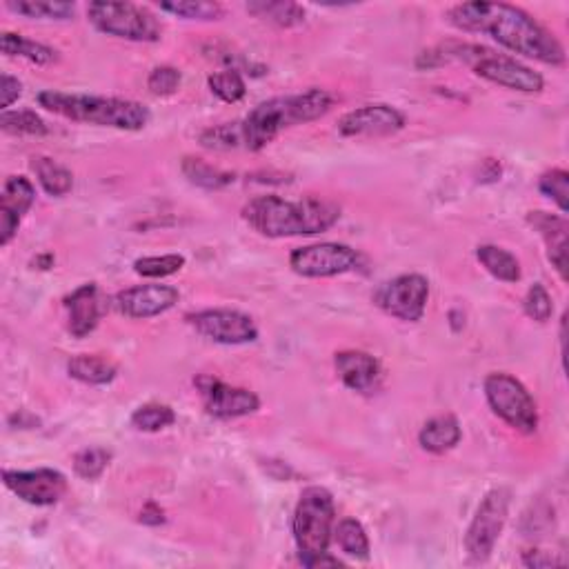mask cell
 I'll list each match as a JSON object with an SVG mask.
<instances>
[{"instance_id":"cell-17","label":"cell","mask_w":569,"mask_h":569,"mask_svg":"<svg viewBox=\"0 0 569 569\" xmlns=\"http://www.w3.org/2000/svg\"><path fill=\"white\" fill-rule=\"evenodd\" d=\"M334 367L345 387L358 394H372L383 378V369L378 358L361 352V349H345L334 356Z\"/></svg>"},{"instance_id":"cell-32","label":"cell","mask_w":569,"mask_h":569,"mask_svg":"<svg viewBox=\"0 0 569 569\" xmlns=\"http://www.w3.org/2000/svg\"><path fill=\"white\" fill-rule=\"evenodd\" d=\"M207 85L212 89V94L221 98L223 103H238L243 101L247 94L245 78L241 76L238 69H223V72H216L207 78Z\"/></svg>"},{"instance_id":"cell-29","label":"cell","mask_w":569,"mask_h":569,"mask_svg":"<svg viewBox=\"0 0 569 569\" xmlns=\"http://www.w3.org/2000/svg\"><path fill=\"white\" fill-rule=\"evenodd\" d=\"M158 7L161 12L187 18V21H218L225 14L221 3H209V0H176V3H161Z\"/></svg>"},{"instance_id":"cell-12","label":"cell","mask_w":569,"mask_h":569,"mask_svg":"<svg viewBox=\"0 0 569 569\" xmlns=\"http://www.w3.org/2000/svg\"><path fill=\"white\" fill-rule=\"evenodd\" d=\"M187 323L201 336L221 345H247L258 338V327L252 316L238 309H203V312L189 314Z\"/></svg>"},{"instance_id":"cell-36","label":"cell","mask_w":569,"mask_h":569,"mask_svg":"<svg viewBox=\"0 0 569 569\" xmlns=\"http://www.w3.org/2000/svg\"><path fill=\"white\" fill-rule=\"evenodd\" d=\"M538 189L547 196L552 198V201L558 205L563 214H567L569 209V174L565 169H549L541 176V181H538Z\"/></svg>"},{"instance_id":"cell-27","label":"cell","mask_w":569,"mask_h":569,"mask_svg":"<svg viewBox=\"0 0 569 569\" xmlns=\"http://www.w3.org/2000/svg\"><path fill=\"white\" fill-rule=\"evenodd\" d=\"M181 169H183V174L189 183L196 185V187H203V189H223V187L234 183L232 174L205 163L203 158L185 156L183 163H181Z\"/></svg>"},{"instance_id":"cell-11","label":"cell","mask_w":569,"mask_h":569,"mask_svg":"<svg viewBox=\"0 0 569 569\" xmlns=\"http://www.w3.org/2000/svg\"><path fill=\"white\" fill-rule=\"evenodd\" d=\"M3 481L9 492L34 507H52L67 492V478L58 469H5Z\"/></svg>"},{"instance_id":"cell-13","label":"cell","mask_w":569,"mask_h":569,"mask_svg":"<svg viewBox=\"0 0 569 569\" xmlns=\"http://www.w3.org/2000/svg\"><path fill=\"white\" fill-rule=\"evenodd\" d=\"M194 385L201 392L205 412L212 418H218V421H232V418L256 414L258 407H261V398L254 392H249L245 387L227 385L216 376H198Z\"/></svg>"},{"instance_id":"cell-5","label":"cell","mask_w":569,"mask_h":569,"mask_svg":"<svg viewBox=\"0 0 569 569\" xmlns=\"http://www.w3.org/2000/svg\"><path fill=\"white\" fill-rule=\"evenodd\" d=\"M336 525V505L329 489L321 485L305 487L294 509V541L301 565L312 569L316 558L329 552Z\"/></svg>"},{"instance_id":"cell-38","label":"cell","mask_w":569,"mask_h":569,"mask_svg":"<svg viewBox=\"0 0 569 569\" xmlns=\"http://www.w3.org/2000/svg\"><path fill=\"white\" fill-rule=\"evenodd\" d=\"M183 83V74L178 72L172 65L154 67L152 74L147 78V89L154 96H172L178 92V87Z\"/></svg>"},{"instance_id":"cell-15","label":"cell","mask_w":569,"mask_h":569,"mask_svg":"<svg viewBox=\"0 0 569 569\" xmlns=\"http://www.w3.org/2000/svg\"><path fill=\"white\" fill-rule=\"evenodd\" d=\"M181 298V292L172 285L161 283H147L123 289L114 298V307L118 314L134 321H145V318H154L169 312Z\"/></svg>"},{"instance_id":"cell-14","label":"cell","mask_w":569,"mask_h":569,"mask_svg":"<svg viewBox=\"0 0 569 569\" xmlns=\"http://www.w3.org/2000/svg\"><path fill=\"white\" fill-rule=\"evenodd\" d=\"M405 127V116L396 107L376 103L347 112L338 121V134L345 138H381L398 134Z\"/></svg>"},{"instance_id":"cell-7","label":"cell","mask_w":569,"mask_h":569,"mask_svg":"<svg viewBox=\"0 0 569 569\" xmlns=\"http://www.w3.org/2000/svg\"><path fill=\"white\" fill-rule=\"evenodd\" d=\"M492 412L516 432L534 434L538 429V407L527 387L512 374L494 372L483 383Z\"/></svg>"},{"instance_id":"cell-1","label":"cell","mask_w":569,"mask_h":569,"mask_svg":"<svg viewBox=\"0 0 569 569\" xmlns=\"http://www.w3.org/2000/svg\"><path fill=\"white\" fill-rule=\"evenodd\" d=\"M447 21L463 32L487 34L512 54L552 67L565 65L561 41L521 7L507 3H461L449 9Z\"/></svg>"},{"instance_id":"cell-10","label":"cell","mask_w":569,"mask_h":569,"mask_svg":"<svg viewBox=\"0 0 569 569\" xmlns=\"http://www.w3.org/2000/svg\"><path fill=\"white\" fill-rule=\"evenodd\" d=\"M429 301V281L421 274H403L383 283L374 292V303L385 314L405 323H418Z\"/></svg>"},{"instance_id":"cell-2","label":"cell","mask_w":569,"mask_h":569,"mask_svg":"<svg viewBox=\"0 0 569 569\" xmlns=\"http://www.w3.org/2000/svg\"><path fill=\"white\" fill-rule=\"evenodd\" d=\"M245 223L267 238L314 236L332 229L341 221V207L316 196L301 201L267 194L256 196L243 207Z\"/></svg>"},{"instance_id":"cell-34","label":"cell","mask_w":569,"mask_h":569,"mask_svg":"<svg viewBox=\"0 0 569 569\" xmlns=\"http://www.w3.org/2000/svg\"><path fill=\"white\" fill-rule=\"evenodd\" d=\"M112 463V452L105 447H85L74 456V472L85 481H98Z\"/></svg>"},{"instance_id":"cell-20","label":"cell","mask_w":569,"mask_h":569,"mask_svg":"<svg viewBox=\"0 0 569 569\" xmlns=\"http://www.w3.org/2000/svg\"><path fill=\"white\" fill-rule=\"evenodd\" d=\"M463 438V429L458 418L454 414L434 416L432 421H427L418 434V443L429 454H445L449 449H454Z\"/></svg>"},{"instance_id":"cell-23","label":"cell","mask_w":569,"mask_h":569,"mask_svg":"<svg viewBox=\"0 0 569 569\" xmlns=\"http://www.w3.org/2000/svg\"><path fill=\"white\" fill-rule=\"evenodd\" d=\"M476 258L478 263H481L487 274H492L496 281H503V283H518L521 281V263H518V258L507 252V249L498 247V245H478L476 247Z\"/></svg>"},{"instance_id":"cell-28","label":"cell","mask_w":569,"mask_h":569,"mask_svg":"<svg viewBox=\"0 0 569 569\" xmlns=\"http://www.w3.org/2000/svg\"><path fill=\"white\" fill-rule=\"evenodd\" d=\"M334 538L338 547H341L347 556L356 558V561H367L369 552H372L365 527L358 523L356 518H343V521L334 527Z\"/></svg>"},{"instance_id":"cell-16","label":"cell","mask_w":569,"mask_h":569,"mask_svg":"<svg viewBox=\"0 0 569 569\" xmlns=\"http://www.w3.org/2000/svg\"><path fill=\"white\" fill-rule=\"evenodd\" d=\"M36 201V189L25 176H9L0 196V245L7 247Z\"/></svg>"},{"instance_id":"cell-35","label":"cell","mask_w":569,"mask_h":569,"mask_svg":"<svg viewBox=\"0 0 569 569\" xmlns=\"http://www.w3.org/2000/svg\"><path fill=\"white\" fill-rule=\"evenodd\" d=\"M183 254H165V256H145L134 263V272L143 278H167L181 272L185 267Z\"/></svg>"},{"instance_id":"cell-41","label":"cell","mask_w":569,"mask_h":569,"mask_svg":"<svg viewBox=\"0 0 569 569\" xmlns=\"http://www.w3.org/2000/svg\"><path fill=\"white\" fill-rule=\"evenodd\" d=\"M141 523L143 525H149V527H158V525H163L165 523V509L154 503V501H149L145 507H143V512H141Z\"/></svg>"},{"instance_id":"cell-33","label":"cell","mask_w":569,"mask_h":569,"mask_svg":"<svg viewBox=\"0 0 569 569\" xmlns=\"http://www.w3.org/2000/svg\"><path fill=\"white\" fill-rule=\"evenodd\" d=\"M201 145L214 152H229V149H241L243 147V129L241 121L223 123L205 129L201 134Z\"/></svg>"},{"instance_id":"cell-39","label":"cell","mask_w":569,"mask_h":569,"mask_svg":"<svg viewBox=\"0 0 569 569\" xmlns=\"http://www.w3.org/2000/svg\"><path fill=\"white\" fill-rule=\"evenodd\" d=\"M0 94H3V101H0V107H3V112H7L9 107H12L18 98L23 94V83L18 81V78L3 74L0 76Z\"/></svg>"},{"instance_id":"cell-4","label":"cell","mask_w":569,"mask_h":569,"mask_svg":"<svg viewBox=\"0 0 569 569\" xmlns=\"http://www.w3.org/2000/svg\"><path fill=\"white\" fill-rule=\"evenodd\" d=\"M38 105L69 121L125 129V132H138L149 123V109L145 105L123 101V98L65 94L47 89L38 94Z\"/></svg>"},{"instance_id":"cell-26","label":"cell","mask_w":569,"mask_h":569,"mask_svg":"<svg viewBox=\"0 0 569 569\" xmlns=\"http://www.w3.org/2000/svg\"><path fill=\"white\" fill-rule=\"evenodd\" d=\"M0 47H3L5 56L25 58V61L36 63V65H52L54 61H58L56 49L47 47L43 43L29 41V38H25L21 34L5 32L3 36H0Z\"/></svg>"},{"instance_id":"cell-21","label":"cell","mask_w":569,"mask_h":569,"mask_svg":"<svg viewBox=\"0 0 569 569\" xmlns=\"http://www.w3.org/2000/svg\"><path fill=\"white\" fill-rule=\"evenodd\" d=\"M67 372L76 381L85 385H109L118 374V367L114 361L98 354H81L74 356L67 363Z\"/></svg>"},{"instance_id":"cell-37","label":"cell","mask_w":569,"mask_h":569,"mask_svg":"<svg viewBox=\"0 0 569 569\" xmlns=\"http://www.w3.org/2000/svg\"><path fill=\"white\" fill-rule=\"evenodd\" d=\"M523 309H525V314L536 323H547L549 318H552L554 303H552V296H549L545 285L534 283L532 287L527 289V294L523 298Z\"/></svg>"},{"instance_id":"cell-3","label":"cell","mask_w":569,"mask_h":569,"mask_svg":"<svg viewBox=\"0 0 569 569\" xmlns=\"http://www.w3.org/2000/svg\"><path fill=\"white\" fill-rule=\"evenodd\" d=\"M334 105V98L325 89L312 87L301 94L276 96L256 105L243 121V149L258 152L267 147L285 129L318 121Z\"/></svg>"},{"instance_id":"cell-31","label":"cell","mask_w":569,"mask_h":569,"mask_svg":"<svg viewBox=\"0 0 569 569\" xmlns=\"http://www.w3.org/2000/svg\"><path fill=\"white\" fill-rule=\"evenodd\" d=\"M176 423V412L165 403H147L141 405L132 414V427L138 432H161V429Z\"/></svg>"},{"instance_id":"cell-25","label":"cell","mask_w":569,"mask_h":569,"mask_svg":"<svg viewBox=\"0 0 569 569\" xmlns=\"http://www.w3.org/2000/svg\"><path fill=\"white\" fill-rule=\"evenodd\" d=\"M247 12L276 27H296L305 23V9L296 3H283V0L278 3L256 0V3H247Z\"/></svg>"},{"instance_id":"cell-40","label":"cell","mask_w":569,"mask_h":569,"mask_svg":"<svg viewBox=\"0 0 569 569\" xmlns=\"http://www.w3.org/2000/svg\"><path fill=\"white\" fill-rule=\"evenodd\" d=\"M523 563L527 567H556V565H563L565 561H561V558H554V554H545L541 552V549H529V552L523 554Z\"/></svg>"},{"instance_id":"cell-9","label":"cell","mask_w":569,"mask_h":569,"mask_svg":"<svg viewBox=\"0 0 569 569\" xmlns=\"http://www.w3.org/2000/svg\"><path fill=\"white\" fill-rule=\"evenodd\" d=\"M361 265V254L343 243H316L298 247L289 256L292 272L303 278H332L354 272Z\"/></svg>"},{"instance_id":"cell-18","label":"cell","mask_w":569,"mask_h":569,"mask_svg":"<svg viewBox=\"0 0 569 569\" xmlns=\"http://www.w3.org/2000/svg\"><path fill=\"white\" fill-rule=\"evenodd\" d=\"M65 309L69 318V332L76 338L92 334L101 321V298H98V285L85 283L65 298Z\"/></svg>"},{"instance_id":"cell-22","label":"cell","mask_w":569,"mask_h":569,"mask_svg":"<svg viewBox=\"0 0 569 569\" xmlns=\"http://www.w3.org/2000/svg\"><path fill=\"white\" fill-rule=\"evenodd\" d=\"M5 7L32 21H69L76 16V5L65 0H7Z\"/></svg>"},{"instance_id":"cell-30","label":"cell","mask_w":569,"mask_h":569,"mask_svg":"<svg viewBox=\"0 0 569 569\" xmlns=\"http://www.w3.org/2000/svg\"><path fill=\"white\" fill-rule=\"evenodd\" d=\"M0 127L5 134L12 136H45L49 129L47 123L32 109H18V112H3L0 116Z\"/></svg>"},{"instance_id":"cell-24","label":"cell","mask_w":569,"mask_h":569,"mask_svg":"<svg viewBox=\"0 0 569 569\" xmlns=\"http://www.w3.org/2000/svg\"><path fill=\"white\" fill-rule=\"evenodd\" d=\"M29 167H32V172L36 174L38 183H41V187L45 189V194L54 196V198H63L72 192V187H74L72 172H69V169L63 167L61 163H56L54 158L34 156Z\"/></svg>"},{"instance_id":"cell-6","label":"cell","mask_w":569,"mask_h":569,"mask_svg":"<svg viewBox=\"0 0 569 569\" xmlns=\"http://www.w3.org/2000/svg\"><path fill=\"white\" fill-rule=\"evenodd\" d=\"M87 18L98 32L134 43H158L163 27L147 7L134 3H105L96 0L87 7Z\"/></svg>"},{"instance_id":"cell-8","label":"cell","mask_w":569,"mask_h":569,"mask_svg":"<svg viewBox=\"0 0 569 569\" xmlns=\"http://www.w3.org/2000/svg\"><path fill=\"white\" fill-rule=\"evenodd\" d=\"M509 505H512V492L507 487H496L485 494L465 534L469 561L485 563L492 556L496 541L501 538V532L507 523Z\"/></svg>"},{"instance_id":"cell-19","label":"cell","mask_w":569,"mask_h":569,"mask_svg":"<svg viewBox=\"0 0 569 569\" xmlns=\"http://www.w3.org/2000/svg\"><path fill=\"white\" fill-rule=\"evenodd\" d=\"M527 223L543 236L547 245V258L554 265L558 276L567 281V232L569 225L563 216H554L547 212H529Z\"/></svg>"}]
</instances>
